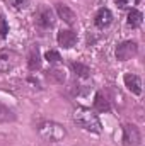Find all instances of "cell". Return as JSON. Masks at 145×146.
I'll return each instance as SVG.
<instances>
[{
    "label": "cell",
    "instance_id": "obj_10",
    "mask_svg": "<svg viewBox=\"0 0 145 146\" xmlns=\"http://www.w3.org/2000/svg\"><path fill=\"white\" fill-rule=\"evenodd\" d=\"M111 22H113V14H111L109 9L103 7V9H99V10L96 12V15H94V24H96L99 29L108 27Z\"/></svg>",
    "mask_w": 145,
    "mask_h": 146
},
{
    "label": "cell",
    "instance_id": "obj_8",
    "mask_svg": "<svg viewBox=\"0 0 145 146\" xmlns=\"http://www.w3.org/2000/svg\"><path fill=\"white\" fill-rule=\"evenodd\" d=\"M123 82H125V87L132 94H135V95H140L142 94V82H140V76L138 75H135V73H125Z\"/></svg>",
    "mask_w": 145,
    "mask_h": 146
},
{
    "label": "cell",
    "instance_id": "obj_12",
    "mask_svg": "<svg viewBox=\"0 0 145 146\" xmlns=\"http://www.w3.org/2000/svg\"><path fill=\"white\" fill-rule=\"evenodd\" d=\"M94 107L97 112H109L111 106H109V99L103 94V92H97L96 97H94Z\"/></svg>",
    "mask_w": 145,
    "mask_h": 146
},
{
    "label": "cell",
    "instance_id": "obj_9",
    "mask_svg": "<svg viewBox=\"0 0 145 146\" xmlns=\"http://www.w3.org/2000/svg\"><path fill=\"white\" fill-rule=\"evenodd\" d=\"M56 14H58V17H60L65 24H68V26H73V24L77 22L75 12H73L68 5H65V3H56Z\"/></svg>",
    "mask_w": 145,
    "mask_h": 146
},
{
    "label": "cell",
    "instance_id": "obj_1",
    "mask_svg": "<svg viewBox=\"0 0 145 146\" xmlns=\"http://www.w3.org/2000/svg\"><path fill=\"white\" fill-rule=\"evenodd\" d=\"M72 119L79 127H82V129H85L89 133L101 134V131H103V126H101V121H99L97 114H94L92 110L87 109V107H77V109H73Z\"/></svg>",
    "mask_w": 145,
    "mask_h": 146
},
{
    "label": "cell",
    "instance_id": "obj_7",
    "mask_svg": "<svg viewBox=\"0 0 145 146\" xmlns=\"http://www.w3.org/2000/svg\"><path fill=\"white\" fill-rule=\"evenodd\" d=\"M58 44L63 48V49H72L73 46L77 44V34L73 33L72 29H62L56 36Z\"/></svg>",
    "mask_w": 145,
    "mask_h": 146
},
{
    "label": "cell",
    "instance_id": "obj_11",
    "mask_svg": "<svg viewBox=\"0 0 145 146\" xmlns=\"http://www.w3.org/2000/svg\"><path fill=\"white\" fill-rule=\"evenodd\" d=\"M28 68L31 72H38L41 68V53H39V48L36 44H33L29 48V53H28Z\"/></svg>",
    "mask_w": 145,
    "mask_h": 146
},
{
    "label": "cell",
    "instance_id": "obj_22",
    "mask_svg": "<svg viewBox=\"0 0 145 146\" xmlns=\"http://www.w3.org/2000/svg\"><path fill=\"white\" fill-rule=\"evenodd\" d=\"M56 146H60V145H56Z\"/></svg>",
    "mask_w": 145,
    "mask_h": 146
},
{
    "label": "cell",
    "instance_id": "obj_17",
    "mask_svg": "<svg viewBox=\"0 0 145 146\" xmlns=\"http://www.w3.org/2000/svg\"><path fill=\"white\" fill-rule=\"evenodd\" d=\"M44 58H46V61H48V63H51V65H55V63H60V61H62V56H60V53H58V51H55V49H50V51H46Z\"/></svg>",
    "mask_w": 145,
    "mask_h": 146
},
{
    "label": "cell",
    "instance_id": "obj_15",
    "mask_svg": "<svg viewBox=\"0 0 145 146\" xmlns=\"http://www.w3.org/2000/svg\"><path fill=\"white\" fill-rule=\"evenodd\" d=\"M72 70L75 72V75L79 76V78H89L91 76V70H89V66L87 65H84V63H72Z\"/></svg>",
    "mask_w": 145,
    "mask_h": 146
},
{
    "label": "cell",
    "instance_id": "obj_2",
    "mask_svg": "<svg viewBox=\"0 0 145 146\" xmlns=\"http://www.w3.org/2000/svg\"><path fill=\"white\" fill-rule=\"evenodd\" d=\"M38 133L46 141H62L67 136V129L55 121H43L38 126Z\"/></svg>",
    "mask_w": 145,
    "mask_h": 146
},
{
    "label": "cell",
    "instance_id": "obj_21",
    "mask_svg": "<svg viewBox=\"0 0 145 146\" xmlns=\"http://www.w3.org/2000/svg\"><path fill=\"white\" fill-rule=\"evenodd\" d=\"M138 2H140V0H137V3H138Z\"/></svg>",
    "mask_w": 145,
    "mask_h": 146
},
{
    "label": "cell",
    "instance_id": "obj_5",
    "mask_svg": "<svg viewBox=\"0 0 145 146\" xmlns=\"http://www.w3.org/2000/svg\"><path fill=\"white\" fill-rule=\"evenodd\" d=\"M137 53H138V46L135 41H123L116 48V60L118 61H128V60L135 58Z\"/></svg>",
    "mask_w": 145,
    "mask_h": 146
},
{
    "label": "cell",
    "instance_id": "obj_14",
    "mask_svg": "<svg viewBox=\"0 0 145 146\" xmlns=\"http://www.w3.org/2000/svg\"><path fill=\"white\" fill-rule=\"evenodd\" d=\"M126 22H128L130 27H138L142 24V12L137 10V9H132L126 15Z\"/></svg>",
    "mask_w": 145,
    "mask_h": 146
},
{
    "label": "cell",
    "instance_id": "obj_4",
    "mask_svg": "<svg viewBox=\"0 0 145 146\" xmlns=\"http://www.w3.org/2000/svg\"><path fill=\"white\" fill-rule=\"evenodd\" d=\"M19 65V54L14 49H0V73L12 72Z\"/></svg>",
    "mask_w": 145,
    "mask_h": 146
},
{
    "label": "cell",
    "instance_id": "obj_18",
    "mask_svg": "<svg viewBox=\"0 0 145 146\" xmlns=\"http://www.w3.org/2000/svg\"><path fill=\"white\" fill-rule=\"evenodd\" d=\"M7 33H9V24H7L5 17L0 15V37H5L7 36Z\"/></svg>",
    "mask_w": 145,
    "mask_h": 146
},
{
    "label": "cell",
    "instance_id": "obj_20",
    "mask_svg": "<svg viewBox=\"0 0 145 146\" xmlns=\"http://www.w3.org/2000/svg\"><path fill=\"white\" fill-rule=\"evenodd\" d=\"M114 3H116L119 9H125V7H126V3H128V0H114Z\"/></svg>",
    "mask_w": 145,
    "mask_h": 146
},
{
    "label": "cell",
    "instance_id": "obj_16",
    "mask_svg": "<svg viewBox=\"0 0 145 146\" xmlns=\"http://www.w3.org/2000/svg\"><path fill=\"white\" fill-rule=\"evenodd\" d=\"M14 119H15L14 110L9 109L7 106H3V104L0 102V122H12Z\"/></svg>",
    "mask_w": 145,
    "mask_h": 146
},
{
    "label": "cell",
    "instance_id": "obj_13",
    "mask_svg": "<svg viewBox=\"0 0 145 146\" xmlns=\"http://www.w3.org/2000/svg\"><path fill=\"white\" fill-rule=\"evenodd\" d=\"M46 76H48V80L53 82V83H63L65 78H67L65 70H62V68H50V72H48Z\"/></svg>",
    "mask_w": 145,
    "mask_h": 146
},
{
    "label": "cell",
    "instance_id": "obj_6",
    "mask_svg": "<svg viewBox=\"0 0 145 146\" xmlns=\"http://www.w3.org/2000/svg\"><path fill=\"white\" fill-rule=\"evenodd\" d=\"M123 145L125 146H140L142 145V134L135 124H125L123 126Z\"/></svg>",
    "mask_w": 145,
    "mask_h": 146
},
{
    "label": "cell",
    "instance_id": "obj_3",
    "mask_svg": "<svg viewBox=\"0 0 145 146\" xmlns=\"http://www.w3.org/2000/svg\"><path fill=\"white\" fill-rule=\"evenodd\" d=\"M34 24L41 33H44V31H48L55 26V17H53V12H51L50 7L41 5L38 9L36 14H34Z\"/></svg>",
    "mask_w": 145,
    "mask_h": 146
},
{
    "label": "cell",
    "instance_id": "obj_19",
    "mask_svg": "<svg viewBox=\"0 0 145 146\" xmlns=\"http://www.w3.org/2000/svg\"><path fill=\"white\" fill-rule=\"evenodd\" d=\"M10 3H12L15 9H24V7L29 3V0H10Z\"/></svg>",
    "mask_w": 145,
    "mask_h": 146
}]
</instances>
